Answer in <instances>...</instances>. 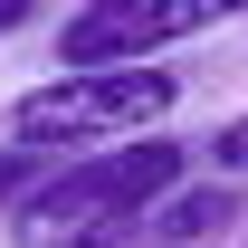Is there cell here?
<instances>
[{
    "instance_id": "1",
    "label": "cell",
    "mask_w": 248,
    "mask_h": 248,
    "mask_svg": "<svg viewBox=\"0 0 248 248\" xmlns=\"http://www.w3.org/2000/svg\"><path fill=\"white\" fill-rule=\"evenodd\" d=\"M172 191H182V143L143 134V143L58 162L48 182H29L10 229H19V248H134Z\"/></svg>"
},
{
    "instance_id": "2",
    "label": "cell",
    "mask_w": 248,
    "mask_h": 248,
    "mask_svg": "<svg viewBox=\"0 0 248 248\" xmlns=\"http://www.w3.org/2000/svg\"><path fill=\"white\" fill-rule=\"evenodd\" d=\"M172 67H58L48 86H19L0 105V143L10 153H115L143 143L172 115Z\"/></svg>"
},
{
    "instance_id": "3",
    "label": "cell",
    "mask_w": 248,
    "mask_h": 248,
    "mask_svg": "<svg viewBox=\"0 0 248 248\" xmlns=\"http://www.w3.org/2000/svg\"><path fill=\"white\" fill-rule=\"evenodd\" d=\"M219 29V0H86L58 19V58L67 67H134L172 48V38H201Z\"/></svg>"
},
{
    "instance_id": "4",
    "label": "cell",
    "mask_w": 248,
    "mask_h": 248,
    "mask_svg": "<svg viewBox=\"0 0 248 248\" xmlns=\"http://www.w3.org/2000/svg\"><path fill=\"white\" fill-rule=\"evenodd\" d=\"M239 210H248V201H239L229 182H191V191H172V201L153 210V229H143V239H153V248H201V239H219Z\"/></svg>"
},
{
    "instance_id": "5",
    "label": "cell",
    "mask_w": 248,
    "mask_h": 248,
    "mask_svg": "<svg viewBox=\"0 0 248 248\" xmlns=\"http://www.w3.org/2000/svg\"><path fill=\"white\" fill-rule=\"evenodd\" d=\"M210 162H219V172H248V115H229L210 134Z\"/></svg>"
},
{
    "instance_id": "6",
    "label": "cell",
    "mask_w": 248,
    "mask_h": 248,
    "mask_svg": "<svg viewBox=\"0 0 248 248\" xmlns=\"http://www.w3.org/2000/svg\"><path fill=\"white\" fill-rule=\"evenodd\" d=\"M10 19H19V10H0V29H10Z\"/></svg>"
}]
</instances>
